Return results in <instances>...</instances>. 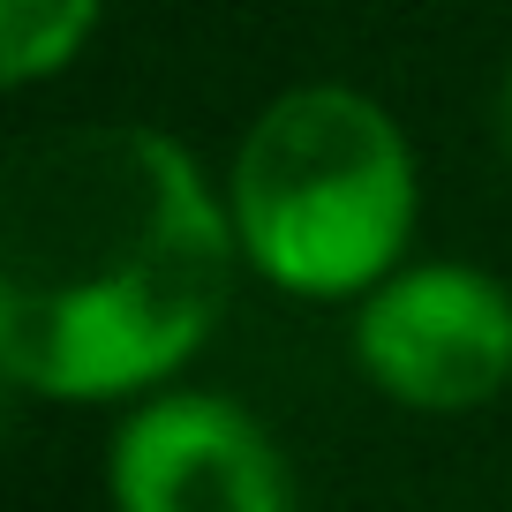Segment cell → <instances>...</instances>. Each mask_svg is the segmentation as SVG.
I'll list each match as a JSON object with an SVG mask.
<instances>
[{
	"mask_svg": "<svg viewBox=\"0 0 512 512\" xmlns=\"http://www.w3.org/2000/svg\"><path fill=\"white\" fill-rule=\"evenodd\" d=\"M241 272L226 189L151 121L46 128L0 174V369L23 400L166 392L226 324Z\"/></svg>",
	"mask_w": 512,
	"mask_h": 512,
	"instance_id": "obj_1",
	"label": "cell"
},
{
	"mask_svg": "<svg viewBox=\"0 0 512 512\" xmlns=\"http://www.w3.org/2000/svg\"><path fill=\"white\" fill-rule=\"evenodd\" d=\"M234 241L264 287L294 302H362L415 264L422 159L400 113L362 83H287L226 159Z\"/></svg>",
	"mask_w": 512,
	"mask_h": 512,
	"instance_id": "obj_2",
	"label": "cell"
},
{
	"mask_svg": "<svg viewBox=\"0 0 512 512\" xmlns=\"http://www.w3.org/2000/svg\"><path fill=\"white\" fill-rule=\"evenodd\" d=\"M347 354L407 415H475L512 384V287L467 256H415L354 302Z\"/></svg>",
	"mask_w": 512,
	"mask_h": 512,
	"instance_id": "obj_3",
	"label": "cell"
},
{
	"mask_svg": "<svg viewBox=\"0 0 512 512\" xmlns=\"http://www.w3.org/2000/svg\"><path fill=\"white\" fill-rule=\"evenodd\" d=\"M113 512H302L294 460L264 422L226 392L166 384L121 407L106 437Z\"/></svg>",
	"mask_w": 512,
	"mask_h": 512,
	"instance_id": "obj_4",
	"label": "cell"
},
{
	"mask_svg": "<svg viewBox=\"0 0 512 512\" xmlns=\"http://www.w3.org/2000/svg\"><path fill=\"white\" fill-rule=\"evenodd\" d=\"M106 23V0H0V76L8 91L61 76Z\"/></svg>",
	"mask_w": 512,
	"mask_h": 512,
	"instance_id": "obj_5",
	"label": "cell"
},
{
	"mask_svg": "<svg viewBox=\"0 0 512 512\" xmlns=\"http://www.w3.org/2000/svg\"><path fill=\"white\" fill-rule=\"evenodd\" d=\"M490 136H497V159L512 166V68L497 76V91H490Z\"/></svg>",
	"mask_w": 512,
	"mask_h": 512,
	"instance_id": "obj_6",
	"label": "cell"
}]
</instances>
